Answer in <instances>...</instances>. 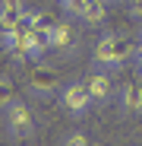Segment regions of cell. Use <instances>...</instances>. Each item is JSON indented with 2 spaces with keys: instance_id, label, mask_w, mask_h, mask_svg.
I'll return each mask as SVG.
<instances>
[{
  "instance_id": "10",
  "label": "cell",
  "mask_w": 142,
  "mask_h": 146,
  "mask_svg": "<svg viewBox=\"0 0 142 146\" xmlns=\"http://www.w3.org/2000/svg\"><path fill=\"white\" fill-rule=\"evenodd\" d=\"M13 99H16V95H13V80L10 76H0V111H3Z\"/></svg>"
},
{
  "instance_id": "6",
  "label": "cell",
  "mask_w": 142,
  "mask_h": 146,
  "mask_svg": "<svg viewBox=\"0 0 142 146\" xmlns=\"http://www.w3.org/2000/svg\"><path fill=\"white\" fill-rule=\"evenodd\" d=\"M117 105L123 114H142V83L139 80H126L117 89Z\"/></svg>"
},
{
  "instance_id": "8",
  "label": "cell",
  "mask_w": 142,
  "mask_h": 146,
  "mask_svg": "<svg viewBox=\"0 0 142 146\" xmlns=\"http://www.w3.org/2000/svg\"><path fill=\"white\" fill-rule=\"evenodd\" d=\"M51 48L60 54H73V48H76V29L69 26V19L57 22L54 32H51Z\"/></svg>"
},
{
  "instance_id": "12",
  "label": "cell",
  "mask_w": 142,
  "mask_h": 146,
  "mask_svg": "<svg viewBox=\"0 0 142 146\" xmlns=\"http://www.w3.org/2000/svg\"><path fill=\"white\" fill-rule=\"evenodd\" d=\"M63 146H92V143H88V137H85L82 130H76V133H69V137H66Z\"/></svg>"
},
{
  "instance_id": "14",
  "label": "cell",
  "mask_w": 142,
  "mask_h": 146,
  "mask_svg": "<svg viewBox=\"0 0 142 146\" xmlns=\"http://www.w3.org/2000/svg\"><path fill=\"white\" fill-rule=\"evenodd\" d=\"M133 57H136V70H139V73H142V44H139V48H136V54H133Z\"/></svg>"
},
{
  "instance_id": "15",
  "label": "cell",
  "mask_w": 142,
  "mask_h": 146,
  "mask_svg": "<svg viewBox=\"0 0 142 146\" xmlns=\"http://www.w3.org/2000/svg\"><path fill=\"white\" fill-rule=\"evenodd\" d=\"M139 44H142V32H139Z\"/></svg>"
},
{
  "instance_id": "4",
  "label": "cell",
  "mask_w": 142,
  "mask_h": 146,
  "mask_svg": "<svg viewBox=\"0 0 142 146\" xmlns=\"http://www.w3.org/2000/svg\"><path fill=\"white\" fill-rule=\"evenodd\" d=\"M29 89L35 95H41V99H47V95H54L60 89V73L54 67H47V64H35L32 76H29Z\"/></svg>"
},
{
  "instance_id": "1",
  "label": "cell",
  "mask_w": 142,
  "mask_h": 146,
  "mask_svg": "<svg viewBox=\"0 0 142 146\" xmlns=\"http://www.w3.org/2000/svg\"><path fill=\"white\" fill-rule=\"evenodd\" d=\"M136 54V44L126 35H101L92 48V64L95 70H120Z\"/></svg>"
},
{
  "instance_id": "3",
  "label": "cell",
  "mask_w": 142,
  "mask_h": 146,
  "mask_svg": "<svg viewBox=\"0 0 142 146\" xmlns=\"http://www.w3.org/2000/svg\"><path fill=\"white\" fill-rule=\"evenodd\" d=\"M60 105L73 114V117H82L85 111L95 108V102H92V95H88V89H85L82 80H73V83L63 86V92H60Z\"/></svg>"
},
{
  "instance_id": "9",
  "label": "cell",
  "mask_w": 142,
  "mask_h": 146,
  "mask_svg": "<svg viewBox=\"0 0 142 146\" xmlns=\"http://www.w3.org/2000/svg\"><path fill=\"white\" fill-rule=\"evenodd\" d=\"M104 16H107V0H85L76 19L82 22V26H88V29H98L104 22Z\"/></svg>"
},
{
  "instance_id": "11",
  "label": "cell",
  "mask_w": 142,
  "mask_h": 146,
  "mask_svg": "<svg viewBox=\"0 0 142 146\" xmlns=\"http://www.w3.org/2000/svg\"><path fill=\"white\" fill-rule=\"evenodd\" d=\"M82 3H85V0H60V7H63V13H66L69 19H73V16H79Z\"/></svg>"
},
{
  "instance_id": "2",
  "label": "cell",
  "mask_w": 142,
  "mask_h": 146,
  "mask_svg": "<svg viewBox=\"0 0 142 146\" xmlns=\"http://www.w3.org/2000/svg\"><path fill=\"white\" fill-rule=\"evenodd\" d=\"M3 127L10 137L22 140V137H32L35 127H38V121H35V111L29 108L26 99H13L7 108H3Z\"/></svg>"
},
{
  "instance_id": "5",
  "label": "cell",
  "mask_w": 142,
  "mask_h": 146,
  "mask_svg": "<svg viewBox=\"0 0 142 146\" xmlns=\"http://www.w3.org/2000/svg\"><path fill=\"white\" fill-rule=\"evenodd\" d=\"M85 89H88V95H92V102H95V105H107L111 99H117L114 80L107 76L104 70H95V73H88V80H85Z\"/></svg>"
},
{
  "instance_id": "7",
  "label": "cell",
  "mask_w": 142,
  "mask_h": 146,
  "mask_svg": "<svg viewBox=\"0 0 142 146\" xmlns=\"http://www.w3.org/2000/svg\"><path fill=\"white\" fill-rule=\"evenodd\" d=\"M26 16H29L26 0H0V35L19 29Z\"/></svg>"
},
{
  "instance_id": "16",
  "label": "cell",
  "mask_w": 142,
  "mask_h": 146,
  "mask_svg": "<svg viewBox=\"0 0 142 146\" xmlns=\"http://www.w3.org/2000/svg\"><path fill=\"white\" fill-rule=\"evenodd\" d=\"M111 3H117V0H111Z\"/></svg>"
},
{
  "instance_id": "13",
  "label": "cell",
  "mask_w": 142,
  "mask_h": 146,
  "mask_svg": "<svg viewBox=\"0 0 142 146\" xmlns=\"http://www.w3.org/2000/svg\"><path fill=\"white\" fill-rule=\"evenodd\" d=\"M130 13L136 19H142V0H130Z\"/></svg>"
}]
</instances>
